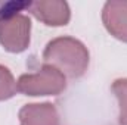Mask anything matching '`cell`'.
<instances>
[{
    "mask_svg": "<svg viewBox=\"0 0 127 125\" xmlns=\"http://www.w3.org/2000/svg\"><path fill=\"white\" fill-rule=\"evenodd\" d=\"M90 62L87 47L74 37H56L43 50V63L52 65L68 78H80L86 74Z\"/></svg>",
    "mask_w": 127,
    "mask_h": 125,
    "instance_id": "obj_1",
    "label": "cell"
},
{
    "mask_svg": "<svg viewBox=\"0 0 127 125\" xmlns=\"http://www.w3.org/2000/svg\"><path fill=\"white\" fill-rule=\"evenodd\" d=\"M18 91L25 96H58L66 88V77L52 65L43 63L37 72L22 74L16 81Z\"/></svg>",
    "mask_w": 127,
    "mask_h": 125,
    "instance_id": "obj_2",
    "label": "cell"
},
{
    "mask_svg": "<svg viewBox=\"0 0 127 125\" xmlns=\"http://www.w3.org/2000/svg\"><path fill=\"white\" fill-rule=\"evenodd\" d=\"M31 19L28 15L18 13L0 25V44L9 53H22L30 46Z\"/></svg>",
    "mask_w": 127,
    "mask_h": 125,
    "instance_id": "obj_3",
    "label": "cell"
},
{
    "mask_svg": "<svg viewBox=\"0 0 127 125\" xmlns=\"http://www.w3.org/2000/svg\"><path fill=\"white\" fill-rule=\"evenodd\" d=\"M27 10L47 27H64L71 19L69 6L64 0L30 1V6Z\"/></svg>",
    "mask_w": 127,
    "mask_h": 125,
    "instance_id": "obj_4",
    "label": "cell"
},
{
    "mask_svg": "<svg viewBox=\"0 0 127 125\" xmlns=\"http://www.w3.org/2000/svg\"><path fill=\"white\" fill-rule=\"evenodd\" d=\"M102 22L112 37L127 43V0H109L102 7Z\"/></svg>",
    "mask_w": 127,
    "mask_h": 125,
    "instance_id": "obj_5",
    "label": "cell"
},
{
    "mask_svg": "<svg viewBox=\"0 0 127 125\" xmlns=\"http://www.w3.org/2000/svg\"><path fill=\"white\" fill-rule=\"evenodd\" d=\"M19 125H61L59 113L55 104L44 103H30L21 107L19 113Z\"/></svg>",
    "mask_w": 127,
    "mask_h": 125,
    "instance_id": "obj_6",
    "label": "cell"
},
{
    "mask_svg": "<svg viewBox=\"0 0 127 125\" xmlns=\"http://www.w3.org/2000/svg\"><path fill=\"white\" fill-rule=\"evenodd\" d=\"M111 90L118 100V124L127 125V78H118L112 83Z\"/></svg>",
    "mask_w": 127,
    "mask_h": 125,
    "instance_id": "obj_7",
    "label": "cell"
},
{
    "mask_svg": "<svg viewBox=\"0 0 127 125\" xmlns=\"http://www.w3.org/2000/svg\"><path fill=\"white\" fill-rule=\"evenodd\" d=\"M30 6V1L22 0H0V25L6 22L7 19L16 16L18 13L27 10Z\"/></svg>",
    "mask_w": 127,
    "mask_h": 125,
    "instance_id": "obj_8",
    "label": "cell"
},
{
    "mask_svg": "<svg viewBox=\"0 0 127 125\" xmlns=\"http://www.w3.org/2000/svg\"><path fill=\"white\" fill-rule=\"evenodd\" d=\"M18 91L16 88V81L12 75V72L0 65V102L3 100H7V99H12Z\"/></svg>",
    "mask_w": 127,
    "mask_h": 125,
    "instance_id": "obj_9",
    "label": "cell"
}]
</instances>
